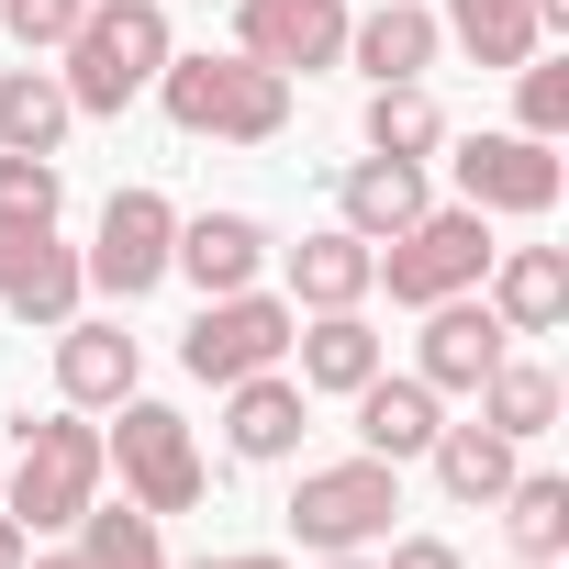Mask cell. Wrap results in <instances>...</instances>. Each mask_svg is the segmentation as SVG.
Returning a JSON list of instances; mask_svg holds the SVG:
<instances>
[{
  "instance_id": "obj_1",
  "label": "cell",
  "mask_w": 569,
  "mask_h": 569,
  "mask_svg": "<svg viewBox=\"0 0 569 569\" xmlns=\"http://www.w3.org/2000/svg\"><path fill=\"white\" fill-rule=\"evenodd\" d=\"M157 101L190 146H279L291 134V79L257 68V57H168Z\"/></svg>"
},
{
  "instance_id": "obj_2",
  "label": "cell",
  "mask_w": 569,
  "mask_h": 569,
  "mask_svg": "<svg viewBox=\"0 0 569 569\" xmlns=\"http://www.w3.org/2000/svg\"><path fill=\"white\" fill-rule=\"evenodd\" d=\"M57 57H68V68H57V79H68V101L112 123V112H134V101L157 90V68L179 57V34H168L157 0H90L79 34H68Z\"/></svg>"
},
{
  "instance_id": "obj_3",
  "label": "cell",
  "mask_w": 569,
  "mask_h": 569,
  "mask_svg": "<svg viewBox=\"0 0 569 569\" xmlns=\"http://www.w3.org/2000/svg\"><path fill=\"white\" fill-rule=\"evenodd\" d=\"M101 502V425L79 413H12V525L68 536Z\"/></svg>"
},
{
  "instance_id": "obj_4",
  "label": "cell",
  "mask_w": 569,
  "mask_h": 569,
  "mask_svg": "<svg viewBox=\"0 0 569 569\" xmlns=\"http://www.w3.org/2000/svg\"><path fill=\"white\" fill-rule=\"evenodd\" d=\"M491 257H502V246H491V212H469V201H425V212L380 246V279H391L402 313H425V302H447V291H480Z\"/></svg>"
},
{
  "instance_id": "obj_5",
  "label": "cell",
  "mask_w": 569,
  "mask_h": 569,
  "mask_svg": "<svg viewBox=\"0 0 569 569\" xmlns=\"http://www.w3.org/2000/svg\"><path fill=\"white\" fill-rule=\"evenodd\" d=\"M101 469H123V502H146V513H190V502H201V436H190V413H168V402H146V391L112 402Z\"/></svg>"
},
{
  "instance_id": "obj_6",
  "label": "cell",
  "mask_w": 569,
  "mask_h": 569,
  "mask_svg": "<svg viewBox=\"0 0 569 569\" xmlns=\"http://www.w3.org/2000/svg\"><path fill=\"white\" fill-rule=\"evenodd\" d=\"M391 513H402V469L391 458H336V469H302V491H291V536L302 547H325V558H347V547H380L391 536Z\"/></svg>"
},
{
  "instance_id": "obj_7",
  "label": "cell",
  "mask_w": 569,
  "mask_h": 569,
  "mask_svg": "<svg viewBox=\"0 0 569 569\" xmlns=\"http://www.w3.org/2000/svg\"><path fill=\"white\" fill-rule=\"evenodd\" d=\"M291 336H302V313L279 302V291H212V302H201V325L179 336V369L223 391V380L279 369V358H291Z\"/></svg>"
},
{
  "instance_id": "obj_8",
  "label": "cell",
  "mask_w": 569,
  "mask_h": 569,
  "mask_svg": "<svg viewBox=\"0 0 569 569\" xmlns=\"http://www.w3.org/2000/svg\"><path fill=\"white\" fill-rule=\"evenodd\" d=\"M168 246H179V201L168 190H112L101 201V234L79 246V268H90L101 302H146L168 279Z\"/></svg>"
},
{
  "instance_id": "obj_9",
  "label": "cell",
  "mask_w": 569,
  "mask_h": 569,
  "mask_svg": "<svg viewBox=\"0 0 569 569\" xmlns=\"http://www.w3.org/2000/svg\"><path fill=\"white\" fill-rule=\"evenodd\" d=\"M234 57H257L279 79L347 68V0H234Z\"/></svg>"
},
{
  "instance_id": "obj_10",
  "label": "cell",
  "mask_w": 569,
  "mask_h": 569,
  "mask_svg": "<svg viewBox=\"0 0 569 569\" xmlns=\"http://www.w3.org/2000/svg\"><path fill=\"white\" fill-rule=\"evenodd\" d=\"M79 291H90V268H79V246L57 223H0V313H12V325L57 336L79 313Z\"/></svg>"
},
{
  "instance_id": "obj_11",
  "label": "cell",
  "mask_w": 569,
  "mask_h": 569,
  "mask_svg": "<svg viewBox=\"0 0 569 569\" xmlns=\"http://www.w3.org/2000/svg\"><path fill=\"white\" fill-rule=\"evenodd\" d=\"M447 168H458V201L469 212H525V223L558 212V179H569L558 146H536V134H469Z\"/></svg>"
},
{
  "instance_id": "obj_12",
  "label": "cell",
  "mask_w": 569,
  "mask_h": 569,
  "mask_svg": "<svg viewBox=\"0 0 569 569\" xmlns=\"http://www.w3.org/2000/svg\"><path fill=\"white\" fill-rule=\"evenodd\" d=\"M513 358V336H502V313L480 302V291H447V302H425V347H413V380L447 402V391H480L491 369Z\"/></svg>"
},
{
  "instance_id": "obj_13",
  "label": "cell",
  "mask_w": 569,
  "mask_h": 569,
  "mask_svg": "<svg viewBox=\"0 0 569 569\" xmlns=\"http://www.w3.org/2000/svg\"><path fill=\"white\" fill-rule=\"evenodd\" d=\"M134 369H146V347L112 313H68L57 325V391H68V413H112L134 391Z\"/></svg>"
},
{
  "instance_id": "obj_14",
  "label": "cell",
  "mask_w": 569,
  "mask_h": 569,
  "mask_svg": "<svg viewBox=\"0 0 569 569\" xmlns=\"http://www.w3.org/2000/svg\"><path fill=\"white\" fill-rule=\"evenodd\" d=\"M302 425H313V391H302L291 369H257V380H223V447H234L246 469L291 458V447H302Z\"/></svg>"
},
{
  "instance_id": "obj_15",
  "label": "cell",
  "mask_w": 569,
  "mask_h": 569,
  "mask_svg": "<svg viewBox=\"0 0 569 569\" xmlns=\"http://www.w3.org/2000/svg\"><path fill=\"white\" fill-rule=\"evenodd\" d=\"M168 268L190 279L201 302H212V291H257V268H268V223H257V212H190L179 246H168Z\"/></svg>"
},
{
  "instance_id": "obj_16",
  "label": "cell",
  "mask_w": 569,
  "mask_h": 569,
  "mask_svg": "<svg viewBox=\"0 0 569 569\" xmlns=\"http://www.w3.org/2000/svg\"><path fill=\"white\" fill-rule=\"evenodd\" d=\"M480 302L502 313V336H558L569 325V257L558 246H513L480 268Z\"/></svg>"
},
{
  "instance_id": "obj_17",
  "label": "cell",
  "mask_w": 569,
  "mask_h": 569,
  "mask_svg": "<svg viewBox=\"0 0 569 569\" xmlns=\"http://www.w3.org/2000/svg\"><path fill=\"white\" fill-rule=\"evenodd\" d=\"M369 291H380V246H369V234L325 223V234L291 246V313H347V302H369Z\"/></svg>"
},
{
  "instance_id": "obj_18",
  "label": "cell",
  "mask_w": 569,
  "mask_h": 569,
  "mask_svg": "<svg viewBox=\"0 0 569 569\" xmlns=\"http://www.w3.org/2000/svg\"><path fill=\"white\" fill-rule=\"evenodd\" d=\"M436 12L425 0H380V12H347V68H369V90H391V79H425L436 68Z\"/></svg>"
},
{
  "instance_id": "obj_19",
  "label": "cell",
  "mask_w": 569,
  "mask_h": 569,
  "mask_svg": "<svg viewBox=\"0 0 569 569\" xmlns=\"http://www.w3.org/2000/svg\"><path fill=\"white\" fill-rule=\"evenodd\" d=\"M425 201H436V190H425V157H358V168L336 179V223L369 234V246H391Z\"/></svg>"
},
{
  "instance_id": "obj_20",
  "label": "cell",
  "mask_w": 569,
  "mask_h": 569,
  "mask_svg": "<svg viewBox=\"0 0 569 569\" xmlns=\"http://www.w3.org/2000/svg\"><path fill=\"white\" fill-rule=\"evenodd\" d=\"M347 402H358V447H369V458H391V469H402V458H425V447H436V425H447V413H436V391H425V380H391V369H380V380H358Z\"/></svg>"
},
{
  "instance_id": "obj_21",
  "label": "cell",
  "mask_w": 569,
  "mask_h": 569,
  "mask_svg": "<svg viewBox=\"0 0 569 569\" xmlns=\"http://www.w3.org/2000/svg\"><path fill=\"white\" fill-rule=\"evenodd\" d=\"M291 358H302V391H358V380H380V325L347 302V313H313L302 336H291Z\"/></svg>"
},
{
  "instance_id": "obj_22",
  "label": "cell",
  "mask_w": 569,
  "mask_h": 569,
  "mask_svg": "<svg viewBox=\"0 0 569 569\" xmlns=\"http://www.w3.org/2000/svg\"><path fill=\"white\" fill-rule=\"evenodd\" d=\"M68 123H79V101H68L57 68H12L0 79V157H57Z\"/></svg>"
},
{
  "instance_id": "obj_23",
  "label": "cell",
  "mask_w": 569,
  "mask_h": 569,
  "mask_svg": "<svg viewBox=\"0 0 569 569\" xmlns=\"http://www.w3.org/2000/svg\"><path fill=\"white\" fill-rule=\"evenodd\" d=\"M425 458H436V491H447V502H469V513H480V502H502V480H513V436H502V425H436V447H425Z\"/></svg>"
},
{
  "instance_id": "obj_24",
  "label": "cell",
  "mask_w": 569,
  "mask_h": 569,
  "mask_svg": "<svg viewBox=\"0 0 569 569\" xmlns=\"http://www.w3.org/2000/svg\"><path fill=\"white\" fill-rule=\"evenodd\" d=\"M436 34H458V46H469V68H525L547 23H536V0H447Z\"/></svg>"
},
{
  "instance_id": "obj_25",
  "label": "cell",
  "mask_w": 569,
  "mask_h": 569,
  "mask_svg": "<svg viewBox=\"0 0 569 569\" xmlns=\"http://www.w3.org/2000/svg\"><path fill=\"white\" fill-rule=\"evenodd\" d=\"M502 536H513V558H558L569 547V480L558 469H513L502 480Z\"/></svg>"
},
{
  "instance_id": "obj_26",
  "label": "cell",
  "mask_w": 569,
  "mask_h": 569,
  "mask_svg": "<svg viewBox=\"0 0 569 569\" xmlns=\"http://www.w3.org/2000/svg\"><path fill=\"white\" fill-rule=\"evenodd\" d=\"M436 146H447V112H436V90H425V79L369 90V157H436Z\"/></svg>"
},
{
  "instance_id": "obj_27",
  "label": "cell",
  "mask_w": 569,
  "mask_h": 569,
  "mask_svg": "<svg viewBox=\"0 0 569 569\" xmlns=\"http://www.w3.org/2000/svg\"><path fill=\"white\" fill-rule=\"evenodd\" d=\"M480 425H502L513 447H525V436H547V425H558V369H536V358H502V369L480 380Z\"/></svg>"
},
{
  "instance_id": "obj_28",
  "label": "cell",
  "mask_w": 569,
  "mask_h": 569,
  "mask_svg": "<svg viewBox=\"0 0 569 569\" xmlns=\"http://www.w3.org/2000/svg\"><path fill=\"white\" fill-rule=\"evenodd\" d=\"M79 569H168L157 513H146V502H90V513H79Z\"/></svg>"
},
{
  "instance_id": "obj_29",
  "label": "cell",
  "mask_w": 569,
  "mask_h": 569,
  "mask_svg": "<svg viewBox=\"0 0 569 569\" xmlns=\"http://www.w3.org/2000/svg\"><path fill=\"white\" fill-rule=\"evenodd\" d=\"M513 112H525L513 134L558 146V134H569V57H525V68H513Z\"/></svg>"
},
{
  "instance_id": "obj_30",
  "label": "cell",
  "mask_w": 569,
  "mask_h": 569,
  "mask_svg": "<svg viewBox=\"0 0 569 569\" xmlns=\"http://www.w3.org/2000/svg\"><path fill=\"white\" fill-rule=\"evenodd\" d=\"M57 212H68L57 157H0V223H57Z\"/></svg>"
},
{
  "instance_id": "obj_31",
  "label": "cell",
  "mask_w": 569,
  "mask_h": 569,
  "mask_svg": "<svg viewBox=\"0 0 569 569\" xmlns=\"http://www.w3.org/2000/svg\"><path fill=\"white\" fill-rule=\"evenodd\" d=\"M79 12H90V0H0V34H12L23 57H57L79 34Z\"/></svg>"
},
{
  "instance_id": "obj_32",
  "label": "cell",
  "mask_w": 569,
  "mask_h": 569,
  "mask_svg": "<svg viewBox=\"0 0 569 569\" xmlns=\"http://www.w3.org/2000/svg\"><path fill=\"white\" fill-rule=\"evenodd\" d=\"M380 547H391V558H369V569H469L447 536H380Z\"/></svg>"
},
{
  "instance_id": "obj_33",
  "label": "cell",
  "mask_w": 569,
  "mask_h": 569,
  "mask_svg": "<svg viewBox=\"0 0 569 569\" xmlns=\"http://www.w3.org/2000/svg\"><path fill=\"white\" fill-rule=\"evenodd\" d=\"M23 558H34V536H23L12 513H0V569H23Z\"/></svg>"
},
{
  "instance_id": "obj_34",
  "label": "cell",
  "mask_w": 569,
  "mask_h": 569,
  "mask_svg": "<svg viewBox=\"0 0 569 569\" xmlns=\"http://www.w3.org/2000/svg\"><path fill=\"white\" fill-rule=\"evenodd\" d=\"M190 569H279L268 547H234V558H190Z\"/></svg>"
},
{
  "instance_id": "obj_35",
  "label": "cell",
  "mask_w": 569,
  "mask_h": 569,
  "mask_svg": "<svg viewBox=\"0 0 569 569\" xmlns=\"http://www.w3.org/2000/svg\"><path fill=\"white\" fill-rule=\"evenodd\" d=\"M23 569H79V547H68V558H23Z\"/></svg>"
},
{
  "instance_id": "obj_36",
  "label": "cell",
  "mask_w": 569,
  "mask_h": 569,
  "mask_svg": "<svg viewBox=\"0 0 569 569\" xmlns=\"http://www.w3.org/2000/svg\"><path fill=\"white\" fill-rule=\"evenodd\" d=\"M325 569H369V547H347V558H325Z\"/></svg>"
},
{
  "instance_id": "obj_37",
  "label": "cell",
  "mask_w": 569,
  "mask_h": 569,
  "mask_svg": "<svg viewBox=\"0 0 569 569\" xmlns=\"http://www.w3.org/2000/svg\"><path fill=\"white\" fill-rule=\"evenodd\" d=\"M513 569H547V558H513Z\"/></svg>"
}]
</instances>
